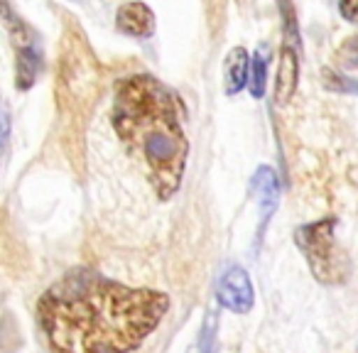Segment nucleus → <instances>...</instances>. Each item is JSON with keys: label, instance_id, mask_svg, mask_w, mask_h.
Listing matches in <instances>:
<instances>
[{"label": "nucleus", "instance_id": "f257e3e1", "mask_svg": "<svg viewBox=\"0 0 358 353\" xmlns=\"http://www.w3.org/2000/svg\"><path fill=\"white\" fill-rule=\"evenodd\" d=\"M169 297L94 270H71L45 289L37 322L52 353H135L159 326Z\"/></svg>", "mask_w": 358, "mask_h": 353}, {"label": "nucleus", "instance_id": "f03ea898", "mask_svg": "<svg viewBox=\"0 0 358 353\" xmlns=\"http://www.w3.org/2000/svg\"><path fill=\"white\" fill-rule=\"evenodd\" d=\"M110 123L125 150L140 157L157 199H172L189 157L177 96L150 74L125 76L115 84Z\"/></svg>", "mask_w": 358, "mask_h": 353}, {"label": "nucleus", "instance_id": "7ed1b4c3", "mask_svg": "<svg viewBox=\"0 0 358 353\" xmlns=\"http://www.w3.org/2000/svg\"><path fill=\"white\" fill-rule=\"evenodd\" d=\"M294 245L304 255L312 275L324 284H341L348 280L351 263L336 245V219L327 216L294 231Z\"/></svg>", "mask_w": 358, "mask_h": 353}, {"label": "nucleus", "instance_id": "20e7f679", "mask_svg": "<svg viewBox=\"0 0 358 353\" xmlns=\"http://www.w3.org/2000/svg\"><path fill=\"white\" fill-rule=\"evenodd\" d=\"M59 84L64 101H79V103L91 101L99 91V71H96L94 55L86 45V37L76 30L66 35Z\"/></svg>", "mask_w": 358, "mask_h": 353}, {"label": "nucleus", "instance_id": "39448f33", "mask_svg": "<svg viewBox=\"0 0 358 353\" xmlns=\"http://www.w3.org/2000/svg\"><path fill=\"white\" fill-rule=\"evenodd\" d=\"M3 25L10 37L13 52H15V89L30 91L37 84V76L42 69V47L37 32L15 15L10 3H3Z\"/></svg>", "mask_w": 358, "mask_h": 353}, {"label": "nucleus", "instance_id": "423d86ee", "mask_svg": "<svg viewBox=\"0 0 358 353\" xmlns=\"http://www.w3.org/2000/svg\"><path fill=\"white\" fill-rule=\"evenodd\" d=\"M216 302H219L221 309L234 314H248L253 309L255 289L245 268L234 265L221 275L219 284H216Z\"/></svg>", "mask_w": 358, "mask_h": 353}, {"label": "nucleus", "instance_id": "0eeeda50", "mask_svg": "<svg viewBox=\"0 0 358 353\" xmlns=\"http://www.w3.org/2000/svg\"><path fill=\"white\" fill-rule=\"evenodd\" d=\"M299 86V40L285 37L278 52V71H275V103L287 106Z\"/></svg>", "mask_w": 358, "mask_h": 353}, {"label": "nucleus", "instance_id": "6e6552de", "mask_svg": "<svg viewBox=\"0 0 358 353\" xmlns=\"http://www.w3.org/2000/svg\"><path fill=\"white\" fill-rule=\"evenodd\" d=\"M115 30L133 40H150L157 32V17L150 6L140 0H128L115 13Z\"/></svg>", "mask_w": 358, "mask_h": 353}, {"label": "nucleus", "instance_id": "1a4fd4ad", "mask_svg": "<svg viewBox=\"0 0 358 353\" xmlns=\"http://www.w3.org/2000/svg\"><path fill=\"white\" fill-rule=\"evenodd\" d=\"M250 189L255 194V204H258V211H260V229H265L270 221V216L275 214L280 204V182H278V172L268 164H260L255 169L253 180H250Z\"/></svg>", "mask_w": 358, "mask_h": 353}, {"label": "nucleus", "instance_id": "9d476101", "mask_svg": "<svg viewBox=\"0 0 358 353\" xmlns=\"http://www.w3.org/2000/svg\"><path fill=\"white\" fill-rule=\"evenodd\" d=\"M250 59L245 47H234L224 64V91L226 96H238L248 86L250 79Z\"/></svg>", "mask_w": 358, "mask_h": 353}, {"label": "nucleus", "instance_id": "9b49d317", "mask_svg": "<svg viewBox=\"0 0 358 353\" xmlns=\"http://www.w3.org/2000/svg\"><path fill=\"white\" fill-rule=\"evenodd\" d=\"M268 64H270L268 45H260L255 50L253 59H250V79H248V91L255 101L263 99L265 89H268Z\"/></svg>", "mask_w": 358, "mask_h": 353}, {"label": "nucleus", "instance_id": "f8f14e48", "mask_svg": "<svg viewBox=\"0 0 358 353\" xmlns=\"http://www.w3.org/2000/svg\"><path fill=\"white\" fill-rule=\"evenodd\" d=\"M216 331H219V317L209 314L204 319L199 336H196V341L192 343V348L187 353H216Z\"/></svg>", "mask_w": 358, "mask_h": 353}, {"label": "nucleus", "instance_id": "ddd939ff", "mask_svg": "<svg viewBox=\"0 0 358 353\" xmlns=\"http://www.w3.org/2000/svg\"><path fill=\"white\" fill-rule=\"evenodd\" d=\"M322 84H324V89L334 91V94L358 96V79H348V76L338 74V71H334V69L322 71Z\"/></svg>", "mask_w": 358, "mask_h": 353}, {"label": "nucleus", "instance_id": "4468645a", "mask_svg": "<svg viewBox=\"0 0 358 353\" xmlns=\"http://www.w3.org/2000/svg\"><path fill=\"white\" fill-rule=\"evenodd\" d=\"M336 64L346 71H358V35H351L338 45Z\"/></svg>", "mask_w": 358, "mask_h": 353}, {"label": "nucleus", "instance_id": "2eb2a0df", "mask_svg": "<svg viewBox=\"0 0 358 353\" xmlns=\"http://www.w3.org/2000/svg\"><path fill=\"white\" fill-rule=\"evenodd\" d=\"M338 13L348 25L358 27V0H338Z\"/></svg>", "mask_w": 358, "mask_h": 353}, {"label": "nucleus", "instance_id": "dca6fc26", "mask_svg": "<svg viewBox=\"0 0 358 353\" xmlns=\"http://www.w3.org/2000/svg\"><path fill=\"white\" fill-rule=\"evenodd\" d=\"M8 143H10V113H8V106L3 108V147L8 154Z\"/></svg>", "mask_w": 358, "mask_h": 353}]
</instances>
